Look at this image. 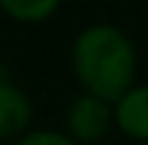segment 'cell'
<instances>
[{
    "mask_svg": "<svg viewBox=\"0 0 148 145\" xmlns=\"http://www.w3.org/2000/svg\"><path fill=\"white\" fill-rule=\"evenodd\" d=\"M74 74L83 83L86 94L117 103L134 85L137 51L128 34L114 26H91L74 40Z\"/></svg>",
    "mask_w": 148,
    "mask_h": 145,
    "instance_id": "cell-1",
    "label": "cell"
},
{
    "mask_svg": "<svg viewBox=\"0 0 148 145\" xmlns=\"http://www.w3.org/2000/svg\"><path fill=\"white\" fill-rule=\"evenodd\" d=\"M114 122V108L108 100L94 97V94H83L77 97L69 108L66 125L77 142H97L106 137L108 125Z\"/></svg>",
    "mask_w": 148,
    "mask_h": 145,
    "instance_id": "cell-2",
    "label": "cell"
},
{
    "mask_svg": "<svg viewBox=\"0 0 148 145\" xmlns=\"http://www.w3.org/2000/svg\"><path fill=\"white\" fill-rule=\"evenodd\" d=\"M114 122L120 125L123 134L148 142V83L131 85L114 103Z\"/></svg>",
    "mask_w": 148,
    "mask_h": 145,
    "instance_id": "cell-3",
    "label": "cell"
},
{
    "mask_svg": "<svg viewBox=\"0 0 148 145\" xmlns=\"http://www.w3.org/2000/svg\"><path fill=\"white\" fill-rule=\"evenodd\" d=\"M29 120H32L29 97L12 83H0V140L26 131Z\"/></svg>",
    "mask_w": 148,
    "mask_h": 145,
    "instance_id": "cell-4",
    "label": "cell"
},
{
    "mask_svg": "<svg viewBox=\"0 0 148 145\" xmlns=\"http://www.w3.org/2000/svg\"><path fill=\"white\" fill-rule=\"evenodd\" d=\"M60 0H0V9L14 20H26V23H37L54 14Z\"/></svg>",
    "mask_w": 148,
    "mask_h": 145,
    "instance_id": "cell-5",
    "label": "cell"
},
{
    "mask_svg": "<svg viewBox=\"0 0 148 145\" xmlns=\"http://www.w3.org/2000/svg\"><path fill=\"white\" fill-rule=\"evenodd\" d=\"M17 145H77V142L63 137V134H57V131H34V134L23 137Z\"/></svg>",
    "mask_w": 148,
    "mask_h": 145,
    "instance_id": "cell-6",
    "label": "cell"
},
{
    "mask_svg": "<svg viewBox=\"0 0 148 145\" xmlns=\"http://www.w3.org/2000/svg\"><path fill=\"white\" fill-rule=\"evenodd\" d=\"M0 83H9V71H6V66L0 63Z\"/></svg>",
    "mask_w": 148,
    "mask_h": 145,
    "instance_id": "cell-7",
    "label": "cell"
}]
</instances>
